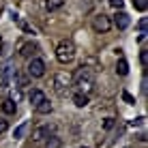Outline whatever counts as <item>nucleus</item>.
Listing matches in <instances>:
<instances>
[{"instance_id": "nucleus-21", "label": "nucleus", "mask_w": 148, "mask_h": 148, "mask_svg": "<svg viewBox=\"0 0 148 148\" xmlns=\"http://www.w3.org/2000/svg\"><path fill=\"white\" fill-rule=\"evenodd\" d=\"M112 127H114V118H105V120H103V129H108V131H110Z\"/></svg>"}, {"instance_id": "nucleus-20", "label": "nucleus", "mask_w": 148, "mask_h": 148, "mask_svg": "<svg viewBox=\"0 0 148 148\" xmlns=\"http://www.w3.org/2000/svg\"><path fill=\"white\" fill-rule=\"evenodd\" d=\"M19 99H22V92H19V90H13V92H11V101H13V103H17Z\"/></svg>"}, {"instance_id": "nucleus-2", "label": "nucleus", "mask_w": 148, "mask_h": 148, "mask_svg": "<svg viewBox=\"0 0 148 148\" xmlns=\"http://www.w3.org/2000/svg\"><path fill=\"white\" fill-rule=\"evenodd\" d=\"M75 79H77V86L82 88V92H84V95H88L90 90H92V86H95L92 73H90V71H88V67H84V64L79 67L77 75H75Z\"/></svg>"}, {"instance_id": "nucleus-27", "label": "nucleus", "mask_w": 148, "mask_h": 148, "mask_svg": "<svg viewBox=\"0 0 148 148\" xmlns=\"http://www.w3.org/2000/svg\"><path fill=\"white\" fill-rule=\"evenodd\" d=\"M17 82H19V86H26V84H28V79L24 77V75H19V77H17Z\"/></svg>"}, {"instance_id": "nucleus-24", "label": "nucleus", "mask_w": 148, "mask_h": 148, "mask_svg": "<svg viewBox=\"0 0 148 148\" xmlns=\"http://www.w3.org/2000/svg\"><path fill=\"white\" fill-rule=\"evenodd\" d=\"M137 28H140V32H146V17H142V19H140Z\"/></svg>"}, {"instance_id": "nucleus-11", "label": "nucleus", "mask_w": 148, "mask_h": 148, "mask_svg": "<svg viewBox=\"0 0 148 148\" xmlns=\"http://www.w3.org/2000/svg\"><path fill=\"white\" fill-rule=\"evenodd\" d=\"M73 103L77 105V108H86V105H88V95L75 92V95H73Z\"/></svg>"}, {"instance_id": "nucleus-17", "label": "nucleus", "mask_w": 148, "mask_h": 148, "mask_svg": "<svg viewBox=\"0 0 148 148\" xmlns=\"http://www.w3.org/2000/svg\"><path fill=\"white\" fill-rule=\"evenodd\" d=\"M45 148H60V137L49 135V140H47V144H45Z\"/></svg>"}, {"instance_id": "nucleus-18", "label": "nucleus", "mask_w": 148, "mask_h": 148, "mask_svg": "<svg viewBox=\"0 0 148 148\" xmlns=\"http://www.w3.org/2000/svg\"><path fill=\"white\" fill-rule=\"evenodd\" d=\"M133 7L137 11H146L148 9V0H133Z\"/></svg>"}, {"instance_id": "nucleus-15", "label": "nucleus", "mask_w": 148, "mask_h": 148, "mask_svg": "<svg viewBox=\"0 0 148 148\" xmlns=\"http://www.w3.org/2000/svg\"><path fill=\"white\" fill-rule=\"evenodd\" d=\"M34 110H37L39 114H49V112H52V103H49V101L45 99V101H41V103H39Z\"/></svg>"}, {"instance_id": "nucleus-13", "label": "nucleus", "mask_w": 148, "mask_h": 148, "mask_svg": "<svg viewBox=\"0 0 148 148\" xmlns=\"http://www.w3.org/2000/svg\"><path fill=\"white\" fill-rule=\"evenodd\" d=\"M62 4H64V0H45V9L47 11H58Z\"/></svg>"}, {"instance_id": "nucleus-3", "label": "nucleus", "mask_w": 148, "mask_h": 148, "mask_svg": "<svg viewBox=\"0 0 148 148\" xmlns=\"http://www.w3.org/2000/svg\"><path fill=\"white\" fill-rule=\"evenodd\" d=\"M71 82H73V75L67 73V71H60V73L54 75V90L58 95H67L71 88Z\"/></svg>"}, {"instance_id": "nucleus-7", "label": "nucleus", "mask_w": 148, "mask_h": 148, "mask_svg": "<svg viewBox=\"0 0 148 148\" xmlns=\"http://www.w3.org/2000/svg\"><path fill=\"white\" fill-rule=\"evenodd\" d=\"M49 135H52V127H47V125L32 131V140H37V142H41L43 137H49Z\"/></svg>"}, {"instance_id": "nucleus-9", "label": "nucleus", "mask_w": 148, "mask_h": 148, "mask_svg": "<svg viewBox=\"0 0 148 148\" xmlns=\"http://www.w3.org/2000/svg\"><path fill=\"white\" fill-rule=\"evenodd\" d=\"M0 110H2L4 114H9V116H11V114H15V110H17V103H13L11 99H4L2 103H0Z\"/></svg>"}, {"instance_id": "nucleus-5", "label": "nucleus", "mask_w": 148, "mask_h": 148, "mask_svg": "<svg viewBox=\"0 0 148 148\" xmlns=\"http://www.w3.org/2000/svg\"><path fill=\"white\" fill-rule=\"evenodd\" d=\"M28 75L30 77H43L45 75V62L41 58H32L28 62Z\"/></svg>"}, {"instance_id": "nucleus-10", "label": "nucleus", "mask_w": 148, "mask_h": 148, "mask_svg": "<svg viewBox=\"0 0 148 148\" xmlns=\"http://www.w3.org/2000/svg\"><path fill=\"white\" fill-rule=\"evenodd\" d=\"M41 101H45V95H43V90H39V88H34L32 92H30V103L37 108V105L41 103Z\"/></svg>"}, {"instance_id": "nucleus-14", "label": "nucleus", "mask_w": 148, "mask_h": 148, "mask_svg": "<svg viewBox=\"0 0 148 148\" xmlns=\"http://www.w3.org/2000/svg\"><path fill=\"white\" fill-rule=\"evenodd\" d=\"M26 131H28V122H22V125L13 131V137H15V140H22V137L26 135Z\"/></svg>"}, {"instance_id": "nucleus-19", "label": "nucleus", "mask_w": 148, "mask_h": 148, "mask_svg": "<svg viewBox=\"0 0 148 148\" xmlns=\"http://www.w3.org/2000/svg\"><path fill=\"white\" fill-rule=\"evenodd\" d=\"M140 62H142V67H148V52L146 49L140 52Z\"/></svg>"}, {"instance_id": "nucleus-4", "label": "nucleus", "mask_w": 148, "mask_h": 148, "mask_svg": "<svg viewBox=\"0 0 148 148\" xmlns=\"http://www.w3.org/2000/svg\"><path fill=\"white\" fill-rule=\"evenodd\" d=\"M92 28H95V32H108L112 28V19L105 13H99L92 17Z\"/></svg>"}, {"instance_id": "nucleus-25", "label": "nucleus", "mask_w": 148, "mask_h": 148, "mask_svg": "<svg viewBox=\"0 0 148 148\" xmlns=\"http://www.w3.org/2000/svg\"><path fill=\"white\" fill-rule=\"evenodd\" d=\"M122 99H125L127 103H135V99H133V97H131L129 92H122Z\"/></svg>"}, {"instance_id": "nucleus-1", "label": "nucleus", "mask_w": 148, "mask_h": 148, "mask_svg": "<svg viewBox=\"0 0 148 148\" xmlns=\"http://www.w3.org/2000/svg\"><path fill=\"white\" fill-rule=\"evenodd\" d=\"M56 58H58V62L67 64L71 60L75 58V45L73 41H60L58 47H56Z\"/></svg>"}, {"instance_id": "nucleus-22", "label": "nucleus", "mask_w": 148, "mask_h": 148, "mask_svg": "<svg viewBox=\"0 0 148 148\" xmlns=\"http://www.w3.org/2000/svg\"><path fill=\"white\" fill-rule=\"evenodd\" d=\"M110 4L114 9H122V4H125V0H110Z\"/></svg>"}, {"instance_id": "nucleus-8", "label": "nucleus", "mask_w": 148, "mask_h": 148, "mask_svg": "<svg viewBox=\"0 0 148 148\" xmlns=\"http://www.w3.org/2000/svg\"><path fill=\"white\" fill-rule=\"evenodd\" d=\"M37 43H24L22 47H19V56H24V58H30L32 54H37Z\"/></svg>"}, {"instance_id": "nucleus-6", "label": "nucleus", "mask_w": 148, "mask_h": 148, "mask_svg": "<svg viewBox=\"0 0 148 148\" xmlns=\"http://www.w3.org/2000/svg\"><path fill=\"white\" fill-rule=\"evenodd\" d=\"M114 24H116V28H118V30H127V28H129V24H131V17L125 11H120V13H116Z\"/></svg>"}, {"instance_id": "nucleus-12", "label": "nucleus", "mask_w": 148, "mask_h": 148, "mask_svg": "<svg viewBox=\"0 0 148 148\" xmlns=\"http://www.w3.org/2000/svg\"><path fill=\"white\" fill-rule=\"evenodd\" d=\"M11 71H13V67L11 64H7L2 71H0V86H7V82H9V77H11Z\"/></svg>"}, {"instance_id": "nucleus-28", "label": "nucleus", "mask_w": 148, "mask_h": 148, "mask_svg": "<svg viewBox=\"0 0 148 148\" xmlns=\"http://www.w3.org/2000/svg\"><path fill=\"white\" fill-rule=\"evenodd\" d=\"M79 148H86V146H79Z\"/></svg>"}, {"instance_id": "nucleus-16", "label": "nucleus", "mask_w": 148, "mask_h": 148, "mask_svg": "<svg viewBox=\"0 0 148 148\" xmlns=\"http://www.w3.org/2000/svg\"><path fill=\"white\" fill-rule=\"evenodd\" d=\"M116 71H118V75H127V73H129V64H127L125 58L118 60V64H116Z\"/></svg>"}, {"instance_id": "nucleus-26", "label": "nucleus", "mask_w": 148, "mask_h": 148, "mask_svg": "<svg viewBox=\"0 0 148 148\" xmlns=\"http://www.w3.org/2000/svg\"><path fill=\"white\" fill-rule=\"evenodd\" d=\"M144 116H140V118H137V120H133V122H131V125H133V127H140V125H144Z\"/></svg>"}, {"instance_id": "nucleus-29", "label": "nucleus", "mask_w": 148, "mask_h": 148, "mask_svg": "<svg viewBox=\"0 0 148 148\" xmlns=\"http://www.w3.org/2000/svg\"><path fill=\"white\" fill-rule=\"evenodd\" d=\"M127 148H129V146H127Z\"/></svg>"}, {"instance_id": "nucleus-23", "label": "nucleus", "mask_w": 148, "mask_h": 148, "mask_svg": "<svg viewBox=\"0 0 148 148\" xmlns=\"http://www.w3.org/2000/svg\"><path fill=\"white\" fill-rule=\"evenodd\" d=\"M7 129H9V122L4 120V118H0V133H4Z\"/></svg>"}]
</instances>
